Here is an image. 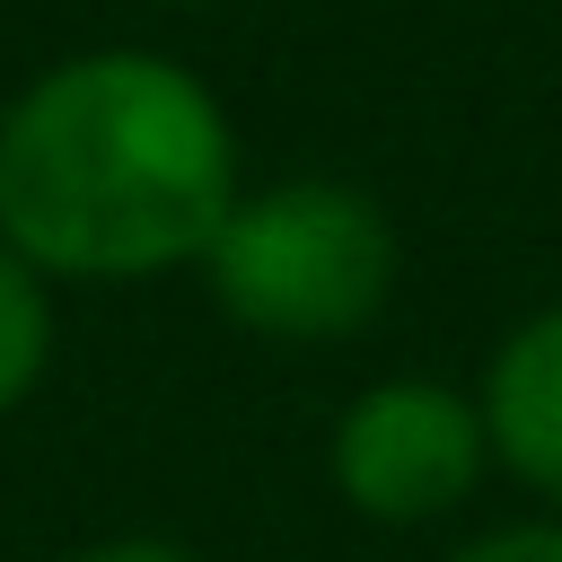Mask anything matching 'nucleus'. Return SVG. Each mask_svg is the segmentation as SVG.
<instances>
[{
	"instance_id": "nucleus-1",
	"label": "nucleus",
	"mask_w": 562,
	"mask_h": 562,
	"mask_svg": "<svg viewBox=\"0 0 562 562\" xmlns=\"http://www.w3.org/2000/svg\"><path fill=\"white\" fill-rule=\"evenodd\" d=\"M228 105L167 53L97 44L0 105V246L44 281H158L237 211Z\"/></svg>"
},
{
	"instance_id": "nucleus-2",
	"label": "nucleus",
	"mask_w": 562,
	"mask_h": 562,
	"mask_svg": "<svg viewBox=\"0 0 562 562\" xmlns=\"http://www.w3.org/2000/svg\"><path fill=\"white\" fill-rule=\"evenodd\" d=\"M193 272L237 334L281 351H325V342H360L386 316L404 281V237L369 184L281 176L237 193V211L220 220Z\"/></svg>"
},
{
	"instance_id": "nucleus-3",
	"label": "nucleus",
	"mask_w": 562,
	"mask_h": 562,
	"mask_svg": "<svg viewBox=\"0 0 562 562\" xmlns=\"http://www.w3.org/2000/svg\"><path fill=\"white\" fill-rule=\"evenodd\" d=\"M492 430L474 386L457 378H369L334 422H325V492L386 527V536H422L474 509V492L492 483Z\"/></svg>"
},
{
	"instance_id": "nucleus-4",
	"label": "nucleus",
	"mask_w": 562,
	"mask_h": 562,
	"mask_svg": "<svg viewBox=\"0 0 562 562\" xmlns=\"http://www.w3.org/2000/svg\"><path fill=\"white\" fill-rule=\"evenodd\" d=\"M474 404H483V430H492V465L509 483H527L544 501V518H562V299L527 307L492 342Z\"/></svg>"
},
{
	"instance_id": "nucleus-5",
	"label": "nucleus",
	"mask_w": 562,
	"mask_h": 562,
	"mask_svg": "<svg viewBox=\"0 0 562 562\" xmlns=\"http://www.w3.org/2000/svg\"><path fill=\"white\" fill-rule=\"evenodd\" d=\"M53 281L26 263V255H9L0 246V422L44 386V369H53Z\"/></svg>"
},
{
	"instance_id": "nucleus-6",
	"label": "nucleus",
	"mask_w": 562,
	"mask_h": 562,
	"mask_svg": "<svg viewBox=\"0 0 562 562\" xmlns=\"http://www.w3.org/2000/svg\"><path fill=\"white\" fill-rule=\"evenodd\" d=\"M439 562H562V518H509V527L457 536Z\"/></svg>"
},
{
	"instance_id": "nucleus-7",
	"label": "nucleus",
	"mask_w": 562,
	"mask_h": 562,
	"mask_svg": "<svg viewBox=\"0 0 562 562\" xmlns=\"http://www.w3.org/2000/svg\"><path fill=\"white\" fill-rule=\"evenodd\" d=\"M61 562H202L193 544H176V536H149V527H132V536H97V544H70Z\"/></svg>"
},
{
	"instance_id": "nucleus-8",
	"label": "nucleus",
	"mask_w": 562,
	"mask_h": 562,
	"mask_svg": "<svg viewBox=\"0 0 562 562\" xmlns=\"http://www.w3.org/2000/svg\"><path fill=\"white\" fill-rule=\"evenodd\" d=\"M167 9H202V0H167Z\"/></svg>"
}]
</instances>
